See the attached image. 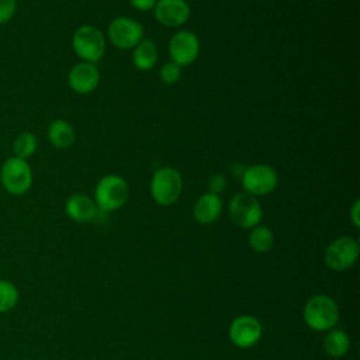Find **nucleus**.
I'll return each instance as SVG.
<instances>
[{"instance_id": "obj_15", "label": "nucleus", "mask_w": 360, "mask_h": 360, "mask_svg": "<svg viewBox=\"0 0 360 360\" xmlns=\"http://www.w3.org/2000/svg\"><path fill=\"white\" fill-rule=\"evenodd\" d=\"M221 212H222V200L219 198V195L212 193L202 194L195 201L193 208V215L195 221L202 225H208L217 221Z\"/></svg>"}, {"instance_id": "obj_10", "label": "nucleus", "mask_w": 360, "mask_h": 360, "mask_svg": "<svg viewBox=\"0 0 360 360\" xmlns=\"http://www.w3.org/2000/svg\"><path fill=\"white\" fill-rule=\"evenodd\" d=\"M200 52V41L191 31L181 30L176 32L169 42V55L172 62L176 65L187 66L191 65Z\"/></svg>"}, {"instance_id": "obj_20", "label": "nucleus", "mask_w": 360, "mask_h": 360, "mask_svg": "<svg viewBox=\"0 0 360 360\" xmlns=\"http://www.w3.org/2000/svg\"><path fill=\"white\" fill-rule=\"evenodd\" d=\"M38 148L37 136L32 132L24 131L15 136L13 141V156H17L20 159H30Z\"/></svg>"}, {"instance_id": "obj_1", "label": "nucleus", "mask_w": 360, "mask_h": 360, "mask_svg": "<svg viewBox=\"0 0 360 360\" xmlns=\"http://www.w3.org/2000/svg\"><path fill=\"white\" fill-rule=\"evenodd\" d=\"M304 321L316 332L333 329L339 321V308L336 301L323 294L311 297L304 307Z\"/></svg>"}, {"instance_id": "obj_12", "label": "nucleus", "mask_w": 360, "mask_h": 360, "mask_svg": "<svg viewBox=\"0 0 360 360\" xmlns=\"http://www.w3.org/2000/svg\"><path fill=\"white\" fill-rule=\"evenodd\" d=\"M69 87L77 94L91 93L100 83V72L96 63L79 62L68 73Z\"/></svg>"}, {"instance_id": "obj_19", "label": "nucleus", "mask_w": 360, "mask_h": 360, "mask_svg": "<svg viewBox=\"0 0 360 360\" xmlns=\"http://www.w3.org/2000/svg\"><path fill=\"white\" fill-rule=\"evenodd\" d=\"M250 248L257 253H266L273 248L274 235L273 232L264 225H256L252 228L249 235Z\"/></svg>"}, {"instance_id": "obj_22", "label": "nucleus", "mask_w": 360, "mask_h": 360, "mask_svg": "<svg viewBox=\"0 0 360 360\" xmlns=\"http://www.w3.org/2000/svg\"><path fill=\"white\" fill-rule=\"evenodd\" d=\"M181 75V69L174 62H167L160 68L159 76L165 84H174Z\"/></svg>"}, {"instance_id": "obj_18", "label": "nucleus", "mask_w": 360, "mask_h": 360, "mask_svg": "<svg viewBox=\"0 0 360 360\" xmlns=\"http://www.w3.org/2000/svg\"><path fill=\"white\" fill-rule=\"evenodd\" d=\"M350 340L345 330L330 329L323 339V349L330 357H342L349 352Z\"/></svg>"}, {"instance_id": "obj_13", "label": "nucleus", "mask_w": 360, "mask_h": 360, "mask_svg": "<svg viewBox=\"0 0 360 360\" xmlns=\"http://www.w3.org/2000/svg\"><path fill=\"white\" fill-rule=\"evenodd\" d=\"M153 10L155 18L166 27H180L190 17V6L186 0H158Z\"/></svg>"}, {"instance_id": "obj_8", "label": "nucleus", "mask_w": 360, "mask_h": 360, "mask_svg": "<svg viewBox=\"0 0 360 360\" xmlns=\"http://www.w3.org/2000/svg\"><path fill=\"white\" fill-rule=\"evenodd\" d=\"M359 257V243L350 236L336 238L325 250V263L333 271H345Z\"/></svg>"}, {"instance_id": "obj_11", "label": "nucleus", "mask_w": 360, "mask_h": 360, "mask_svg": "<svg viewBox=\"0 0 360 360\" xmlns=\"http://www.w3.org/2000/svg\"><path fill=\"white\" fill-rule=\"evenodd\" d=\"M262 323L253 315L236 316L229 326L231 342L240 349L255 346L262 338Z\"/></svg>"}, {"instance_id": "obj_6", "label": "nucleus", "mask_w": 360, "mask_h": 360, "mask_svg": "<svg viewBox=\"0 0 360 360\" xmlns=\"http://www.w3.org/2000/svg\"><path fill=\"white\" fill-rule=\"evenodd\" d=\"M229 217L240 228H253L259 225L263 211L259 200L249 193H238L229 201Z\"/></svg>"}, {"instance_id": "obj_3", "label": "nucleus", "mask_w": 360, "mask_h": 360, "mask_svg": "<svg viewBox=\"0 0 360 360\" xmlns=\"http://www.w3.org/2000/svg\"><path fill=\"white\" fill-rule=\"evenodd\" d=\"M129 188L127 181L117 174L101 177L94 190V202L101 212L121 208L128 200Z\"/></svg>"}, {"instance_id": "obj_24", "label": "nucleus", "mask_w": 360, "mask_h": 360, "mask_svg": "<svg viewBox=\"0 0 360 360\" xmlns=\"http://www.w3.org/2000/svg\"><path fill=\"white\" fill-rule=\"evenodd\" d=\"M208 187H210V193L218 195L221 191L225 190V187H226V180H225V177H224L221 173L212 174V176L210 177Z\"/></svg>"}, {"instance_id": "obj_7", "label": "nucleus", "mask_w": 360, "mask_h": 360, "mask_svg": "<svg viewBox=\"0 0 360 360\" xmlns=\"http://www.w3.org/2000/svg\"><path fill=\"white\" fill-rule=\"evenodd\" d=\"M278 183V176L276 170L264 163H257L249 166L242 173V186L245 193L255 197L266 195L271 193Z\"/></svg>"}, {"instance_id": "obj_17", "label": "nucleus", "mask_w": 360, "mask_h": 360, "mask_svg": "<svg viewBox=\"0 0 360 360\" xmlns=\"http://www.w3.org/2000/svg\"><path fill=\"white\" fill-rule=\"evenodd\" d=\"M132 60L136 69L149 70L158 62V48L152 39H142L132 52Z\"/></svg>"}, {"instance_id": "obj_2", "label": "nucleus", "mask_w": 360, "mask_h": 360, "mask_svg": "<svg viewBox=\"0 0 360 360\" xmlns=\"http://www.w3.org/2000/svg\"><path fill=\"white\" fill-rule=\"evenodd\" d=\"M32 169L25 159L7 158L0 167V183L11 195H22L32 186Z\"/></svg>"}, {"instance_id": "obj_23", "label": "nucleus", "mask_w": 360, "mask_h": 360, "mask_svg": "<svg viewBox=\"0 0 360 360\" xmlns=\"http://www.w3.org/2000/svg\"><path fill=\"white\" fill-rule=\"evenodd\" d=\"M17 10V0H0V25L10 21Z\"/></svg>"}, {"instance_id": "obj_9", "label": "nucleus", "mask_w": 360, "mask_h": 360, "mask_svg": "<svg viewBox=\"0 0 360 360\" xmlns=\"http://www.w3.org/2000/svg\"><path fill=\"white\" fill-rule=\"evenodd\" d=\"M110 42L120 49H134L143 39V27L128 17L114 18L107 28Z\"/></svg>"}, {"instance_id": "obj_4", "label": "nucleus", "mask_w": 360, "mask_h": 360, "mask_svg": "<svg viewBox=\"0 0 360 360\" xmlns=\"http://www.w3.org/2000/svg\"><path fill=\"white\" fill-rule=\"evenodd\" d=\"M72 46L75 53L83 62H98L105 51V39L103 32L90 24L80 25L72 37Z\"/></svg>"}, {"instance_id": "obj_21", "label": "nucleus", "mask_w": 360, "mask_h": 360, "mask_svg": "<svg viewBox=\"0 0 360 360\" xmlns=\"http://www.w3.org/2000/svg\"><path fill=\"white\" fill-rule=\"evenodd\" d=\"M20 300V291L17 285L6 278H0V314L14 309Z\"/></svg>"}, {"instance_id": "obj_26", "label": "nucleus", "mask_w": 360, "mask_h": 360, "mask_svg": "<svg viewBox=\"0 0 360 360\" xmlns=\"http://www.w3.org/2000/svg\"><path fill=\"white\" fill-rule=\"evenodd\" d=\"M359 211H360V201L356 200L352 210H350V219L353 222L354 226H360V215H359Z\"/></svg>"}, {"instance_id": "obj_14", "label": "nucleus", "mask_w": 360, "mask_h": 360, "mask_svg": "<svg viewBox=\"0 0 360 360\" xmlns=\"http://www.w3.org/2000/svg\"><path fill=\"white\" fill-rule=\"evenodd\" d=\"M65 212L66 215L75 222H90L93 221L97 214L98 208L89 195L86 194H73L65 202Z\"/></svg>"}, {"instance_id": "obj_25", "label": "nucleus", "mask_w": 360, "mask_h": 360, "mask_svg": "<svg viewBox=\"0 0 360 360\" xmlns=\"http://www.w3.org/2000/svg\"><path fill=\"white\" fill-rule=\"evenodd\" d=\"M158 0H129L131 6L136 10H141V11H148V10H152L155 7Z\"/></svg>"}, {"instance_id": "obj_16", "label": "nucleus", "mask_w": 360, "mask_h": 360, "mask_svg": "<svg viewBox=\"0 0 360 360\" xmlns=\"http://www.w3.org/2000/svg\"><path fill=\"white\" fill-rule=\"evenodd\" d=\"M75 129L65 120H55L48 127V139L58 149H66L75 142Z\"/></svg>"}, {"instance_id": "obj_5", "label": "nucleus", "mask_w": 360, "mask_h": 360, "mask_svg": "<svg viewBox=\"0 0 360 360\" xmlns=\"http://www.w3.org/2000/svg\"><path fill=\"white\" fill-rule=\"evenodd\" d=\"M183 190L181 174L173 167L158 169L150 180V195L159 205L174 204Z\"/></svg>"}]
</instances>
